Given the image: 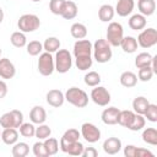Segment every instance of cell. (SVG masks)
I'll list each match as a JSON object with an SVG mask.
<instances>
[{
	"label": "cell",
	"instance_id": "f907efd6",
	"mask_svg": "<svg viewBox=\"0 0 157 157\" xmlns=\"http://www.w3.org/2000/svg\"><path fill=\"white\" fill-rule=\"evenodd\" d=\"M4 21V10L0 7V23Z\"/></svg>",
	"mask_w": 157,
	"mask_h": 157
},
{
	"label": "cell",
	"instance_id": "484cf974",
	"mask_svg": "<svg viewBox=\"0 0 157 157\" xmlns=\"http://www.w3.org/2000/svg\"><path fill=\"white\" fill-rule=\"evenodd\" d=\"M148 104H150V102H148V99H147L146 97L139 96V97H136V98L132 101V109H134L135 113L144 115V113L146 112Z\"/></svg>",
	"mask_w": 157,
	"mask_h": 157
},
{
	"label": "cell",
	"instance_id": "83f0119b",
	"mask_svg": "<svg viewBox=\"0 0 157 157\" xmlns=\"http://www.w3.org/2000/svg\"><path fill=\"white\" fill-rule=\"evenodd\" d=\"M11 153L13 157H26L29 153V146L26 142H16L12 145Z\"/></svg>",
	"mask_w": 157,
	"mask_h": 157
},
{
	"label": "cell",
	"instance_id": "6da1fadb",
	"mask_svg": "<svg viewBox=\"0 0 157 157\" xmlns=\"http://www.w3.org/2000/svg\"><path fill=\"white\" fill-rule=\"evenodd\" d=\"M92 54H93V59L97 63H101V64L108 63L113 56L112 45L107 42V39H103V38L97 39L93 44Z\"/></svg>",
	"mask_w": 157,
	"mask_h": 157
},
{
	"label": "cell",
	"instance_id": "4dcf8cb0",
	"mask_svg": "<svg viewBox=\"0 0 157 157\" xmlns=\"http://www.w3.org/2000/svg\"><path fill=\"white\" fill-rule=\"evenodd\" d=\"M10 42H11V44H12L13 47H16V48H23V47H26V44H27V38H26V36H25L23 32L16 31V32H13V33L11 34Z\"/></svg>",
	"mask_w": 157,
	"mask_h": 157
},
{
	"label": "cell",
	"instance_id": "277c9868",
	"mask_svg": "<svg viewBox=\"0 0 157 157\" xmlns=\"http://www.w3.org/2000/svg\"><path fill=\"white\" fill-rule=\"evenodd\" d=\"M40 26V20L37 15L33 13H25L22 15L17 21V27L23 33L34 32Z\"/></svg>",
	"mask_w": 157,
	"mask_h": 157
},
{
	"label": "cell",
	"instance_id": "d6a6232c",
	"mask_svg": "<svg viewBox=\"0 0 157 157\" xmlns=\"http://www.w3.org/2000/svg\"><path fill=\"white\" fill-rule=\"evenodd\" d=\"M145 124H146L145 117L141 115V114L135 113V115H134V118H132L130 125L128 126V129L131 130V131H139V130H142V129L145 128Z\"/></svg>",
	"mask_w": 157,
	"mask_h": 157
},
{
	"label": "cell",
	"instance_id": "ac0fdd59",
	"mask_svg": "<svg viewBox=\"0 0 157 157\" xmlns=\"http://www.w3.org/2000/svg\"><path fill=\"white\" fill-rule=\"evenodd\" d=\"M29 119L33 124H43L47 120V112L42 105H34L29 112Z\"/></svg>",
	"mask_w": 157,
	"mask_h": 157
},
{
	"label": "cell",
	"instance_id": "9c48e42d",
	"mask_svg": "<svg viewBox=\"0 0 157 157\" xmlns=\"http://www.w3.org/2000/svg\"><path fill=\"white\" fill-rule=\"evenodd\" d=\"M136 40L141 48H145V49L151 48V47L157 44V31L153 27L146 28V29L140 32Z\"/></svg>",
	"mask_w": 157,
	"mask_h": 157
},
{
	"label": "cell",
	"instance_id": "f546056e",
	"mask_svg": "<svg viewBox=\"0 0 157 157\" xmlns=\"http://www.w3.org/2000/svg\"><path fill=\"white\" fill-rule=\"evenodd\" d=\"M141 137H142L144 142L152 145V146H156L157 145V130H156V128H146L142 131Z\"/></svg>",
	"mask_w": 157,
	"mask_h": 157
},
{
	"label": "cell",
	"instance_id": "8fae6325",
	"mask_svg": "<svg viewBox=\"0 0 157 157\" xmlns=\"http://www.w3.org/2000/svg\"><path fill=\"white\" fill-rule=\"evenodd\" d=\"M80 134L90 144H94L101 139V130L92 123H83L81 125Z\"/></svg>",
	"mask_w": 157,
	"mask_h": 157
},
{
	"label": "cell",
	"instance_id": "8992f818",
	"mask_svg": "<svg viewBox=\"0 0 157 157\" xmlns=\"http://www.w3.org/2000/svg\"><path fill=\"white\" fill-rule=\"evenodd\" d=\"M124 37V29L123 26L119 22H110L107 28V42L112 47H119L120 42Z\"/></svg>",
	"mask_w": 157,
	"mask_h": 157
},
{
	"label": "cell",
	"instance_id": "681fc988",
	"mask_svg": "<svg viewBox=\"0 0 157 157\" xmlns=\"http://www.w3.org/2000/svg\"><path fill=\"white\" fill-rule=\"evenodd\" d=\"M7 94V85L5 81L0 80V99H2Z\"/></svg>",
	"mask_w": 157,
	"mask_h": 157
},
{
	"label": "cell",
	"instance_id": "d6986e66",
	"mask_svg": "<svg viewBox=\"0 0 157 157\" xmlns=\"http://www.w3.org/2000/svg\"><path fill=\"white\" fill-rule=\"evenodd\" d=\"M137 9L141 15L145 17L151 16L156 11V1L155 0H139L137 1Z\"/></svg>",
	"mask_w": 157,
	"mask_h": 157
},
{
	"label": "cell",
	"instance_id": "5b68a950",
	"mask_svg": "<svg viewBox=\"0 0 157 157\" xmlns=\"http://www.w3.org/2000/svg\"><path fill=\"white\" fill-rule=\"evenodd\" d=\"M22 123H23V114H22V112L17 110V109H12L7 113H4L0 117V125L4 129H6V128L18 129Z\"/></svg>",
	"mask_w": 157,
	"mask_h": 157
},
{
	"label": "cell",
	"instance_id": "c3c4849f",
	"mask_svg": "<svg viewBox=\"0 0 157 157\" xmlns=\"http://www.w3.org/2000/svg\"><path fill=\"white\" fill-rule=\"evenodd\" d=\"M136 157H155V155L150 150H147V148L137 147V150H136Z\"/></svg>",
	"mask_w": 157,
	"mask_h": 157
},
{
	"label": "cell",
	"instance_id": "f35d334b",
	"mask_svg": "<svg viewBox=\"0 0 157 157\" xmlns=\"http://www.w3.org/2000/svg\"><path fill=\"white\" fill-rule=\"evenodd\" d=\"M50 134H52V129L48 126V125H45L44 123L43 124H39L37 128H36V134H34V136L38 139V140H45L47 137H49L50 136Z\"/></svg>",
	"mask_w": 157,
	"mask_h": 157
},
{
	"label": "cell",
	"instance_id": "db71d44e",
	"mask_svg": "<svg viewBox=\"0 0 157 157\" xmlns=\"http://www.w3.org/2000/svg\"><path fill=\"white\" fill-rule=\"evenodd\" d=\"M0 139H1V131H0Z\"/></svg>",
	"mask_w": 157,
	"mask_h": 157
},
{
	"label": "cell",
	"instance_id": "f5cc1de1",
	"mask_svg": "<svg viewBox=\"0 0 157 157\" xmlns=\"http://www.w3.org/2000/svg\"><path fill=\"white\" fill-rule=\"evenodd\" d=\"M1 53H2V52H1V48H0V56H1Z\"/></svg>",
	"mask_w": 157,
	"mask_h": 157
},
{
	"label": "cell",
	"instance_id": "816d5d0a",
	"mask_svg": "<svg viewBox=\"0 0 157 157\" xmlns=\"http://www.w3.org/2000/svg\"><path fill=\"white\" fill-rule=\"evenodd\" d=\"M31 1H33V2H39V1H42V0H31Z\"/></svg>",
	"mask_w": 157,
	"mask_h": 157
},
{
	"label": "cell",
	"instance_id": "ffe728a7",
	"mask_svg": "<svg viewBox=\"0 0 157 157\" xmlns=\"http://www.w3.org/2000/svg\"><path fill=\"white\" fill-rule=\"evenodd\" d=\"M1 140L5 145L12 146L18 140V131L15 128H6L1 131Z\"/></svg>",
	"mask_w": 157,
	"mask_h": 157
},
{
	"label": "cell",
	"instance_id": "ba28073f",
	"mask_svg": "<svg viewBox=\"0 0 157 157\" xmlns=\"http://www.w3.org/2000/svg\"><path fill=\"white\" fill-rule=\"evenodd\" d=\"M92 49H93V44L88 40V39H77L74 44V56L75 59H86V58H91L92 56Z\"/></svg>",
	"mask_w": 157,
	"mask_h": 157
},
{
	"label": "cell",
	"instance_id": "8d00e7d4",
	"mask_svg": "<svg viewBox=\"0 0 157 157\" xmlns=\"http://www.w3.org/2000/svg\"><path fill=\"white\" fill-rule=\"evenodd\" d=\"M26 48H27V53L32 56H37L42 53L43 50V44L39 42V40H31L29 43L26 44Z\"/></svg>",
	"mask_w": 157,
	"mask_h": 157
},
{
	"label": "cell",
	"instance_id": "603a6c76",
	"mask_svg": "<svg viewBox=\"0 0 157 157\" xmlns=\"http://www.w3.org/2000/svg\"><path fill=\"white\" fill-rule=\"evenodd\" d=\"M120 47L125 53L131 54V53H135L137 50L139 44H137V40L135 37L128 36V37H123V39L120 42Z\"/></svg>",
	"mask_w": 157,
	"mask_h": 157
},
{
	"label": "cell",
	"instance_id": "7dc6e473",
	"mask_svg": "<svg viewBox=\"0 0 157 157\" xmlns=\"http://www.w3.org/2000/svg\"><path fill=\"white\" fill-rule=\"evenodd\" d=\"M82 156L83 157H97L98 151L94 147H85L82 151Z\"/></svg>",
	"mask_w": 157,
	"mask_h": 157
},
{
	"label": "cell",
	"instance_id": "4316f807",
	"mask_svg": "<svg viewBox=\"0 0 157 157\" xmlns=\"http://www.w3.org/2000/svg\"><path fill=\"white\" fill-rule=\"evenodd\" d=\"M70 33L75 39H83L87 36V27L83 23L76 22L71 26L70 28Z\"/></svg>",
	"mask_w": 157,
	"mask_h": 157
},
{
	"label": "cell",
	"instance_id": "836d02e7",
	"mask_svg": "<svg viewBox=\"0 0 157 157\" xmlns=\"http://www.w3.org/2000/svg\"><path fill=\"white\" fill-rule=\"evenodd\" d=\"M43 49L48 53H55L60 49V40L56 37H48L43 43Z\"/></svg>",
	"mask_w": 157,
	"mask_h": 157
},
{
	"label": "cell",
	"instance_id": "30bf717a",
	"mask_svg": "<svg viewBox=\"0 0 157 157\" xmlns=\"http://www.w3.org/2000/svg\"><path fill=\"white\" fill-rule=\"evenodd\" d=\"M91 99L93 101L94 104L99 105V107H105L110 103V93L109 91L103 87V86H94V88H92L91 91Z\"/></svg>",
	"mask_w": 157,
	"mask_h": 157
},
{
	"label": "cell",
	"instance_id": "7402d4cb",
	"mask_svg": "<svg viewBox=\"0 0 157 157\" xmlns=\"http://www.w3.org/2000/svg\"><path fill=\"white\" fill-rule=\"evenodd\" d=\"M147 20L144 15L141 13H135L129 18V27L134 31H141L146 27Z\"/></svg>",
	"mask_w": 157,
	"mask_h": 157
},
{
	"label": "cell",
	"instance_id": "d590c367",
	"mask_svg": "<svg viewBox=\"0 0 157 157\" xmlns=\"http://www.w3.org/2000/svg\"><path fill=\"white\" fill-rule=\"evenodd\" d=\"M83 81L87 86L90 87H94V86H98L101 83V75L96 71H88L85 77H83Z\"/></svg>",
	"mask_w": 157,
	"mask_h": 157
},
{
	"label": "cell",
	"instance_id": "7c38bea8",
	"mask_svg": "<svg viewBox=\"0 0 157 157\" xmlns=\"http://www.w3.org/2000/svg\"><path fill=\"white\" fill-rule=\"evenodd\" d=\"M80 136H81V134H80V131H78L77 129H69V130H66V131L63 134L61 139H60V150H61L63 152H65V150H66L71 144L78 141Z\"/></svg>",
	"mask_w": 157,
	"mask_h": 157
},
{
	"label": "cell",
	"instance_id": "f6af8a7d",
	"mask_svg": "<svg viewBox=\"0 0 157 157\" xmlns=\"http://www.w3.org/2000/svg\"><path fill=\"white\" fill-rule=\"evenodd\" d=\"M75 64H76V67L81 71H86L88 70L92 64H93V58H86V59H75Z\"/></svg>",
	"mask_w": 157,
	"mask_h": 157
},
{
	"label": "cell",
	"instance_id": "d4e9b609",
	"mask_svg": "<svg viewBox=\"0 0 157 157\" xmlns=\"http://www.w3.org/2000/svg\"><path fill=\"white\" fill-rule=\"evenodd\" d=\"M77 12H78L77 5L71 0H66L63 13H61V17H64L65 20H72L77 16Z\"/></svg>",
	"mask_w": 157,
	"mask_h": 157
},
{
	"label": "cell",
	"instance_id": "4fadbf2b",
	"mask_svg": "<svg viewBox=\"0 0 157 157\" xmlns=\"http://www.w3.org/2000/svg\"><path fill=\"white\" fill-rule=\"evenodd\" d=\"M45 99H47V103L54 108H59L64 104L65 102V94L60 91V90H50L48 91L47 96H45Z\"/></svg>",
	"mask_w": 157,
	"mask_h": 157
},
{
	"label": "cell",
	"instance_id": "f1b7e54d",
	"mask_svg": "<svg viewBox=\"0 0 157 157\" xmlns=\"http://www.w3.org/2000/svg\"><path fill=\"white\" fill-rule=\"evenodd\" d=\"M134 115H135V112L134 110H120L119 114H118V121H117V124H119V125H121V126H124V128L128 129V126L130 125Z\"/></svg>",
	"mask_w": 157,
	"mask_h": 157
},
{
	"label": "cell",
	"instance_id": "44dd1931",
	"mask_svg": "<svg viewBox=\"0 0 157 157\" xmlns=\"http://www.w3.org/2000/svg\"><path fill=\"white\" fill-rule=\"evenodd\" d=\"M115 15V10L112 5L109 4H104L99 7L98 10V18L102 21V22H110L113 20Z\"/></svg>",
	"mask_w": 157,
	"mask_h": 157
},
{
	"label": "cell",
	"instance_id": "e575fe53",
	"mask_svg": "<svg viewBox=\"0 0 157 157\" xmlns=\"http://www.w3.org/2000/svg\"><path fill=\"white\" fill-rule=\"evenodd\" d=\"M43 144H44V147H45L48 156H54L59 150V142L54 137H50V136L47 137L45 140H43Z\"/></svg>",
	"mask_w": 157,
	"mask_h": 157
},
{
	"label": "cell",
	"instance_id": "9a60e30c",
	"mask_svg": "<svg viewBox=\"0 0 157 157\" xmlns=\"http://www.w3.org/2000/svg\"><path fill=\"white\" fill-rule=\"evenodd\" d=\"M103 151L107 153V155H117L120 150H121V141L118 139V137H108L104 140L103 142Z\"/></svg>",
	"mask_w": 157,
	"mask_h": 157
},
{
	"label": "cell",
	"instance_id": "52a82bcc",
	"mask_svg": "<svg viewBox=\"0 0 157 157\" xmlns=\"http://www.w3.org/2000/svg\"><path fill=\"white\" fill-rule=\"evenodd\" d=\"M38 71L40 75L43 76H50L54 70H55V64H54V58L52 55V53L44 52L42 54H39V59H38Z\"/></svg>",
	"mask_w": 157,
	"mask_h": 157
},
{
	"label": "cell",
	"instance_id": "ee69618b",
	"mask_svg": "<svg viewBox=\"0 0 157 157\" xmlns=\"http://www.w3.org/2000/svg\"><path fill=\"white\" fill-rule=\"evenodd\" d=\"M32 151H33V155L36 157H48V153L45 151V147H44V144L42 140L34 142L33 147H32Z\"/></svg>",
	"mask_w": 157,
	"mask_h": 157
},
{
	"label": "cell",
	"instance_id": "1f68e13d",
	"mask_svg": "<svg viewBox=\"0 0 157 157\" xmlns=\"http://www.w3.org/2000/svg\"><path fill=\"white\" fill-rule=\"evenodd\" d=\"M152 55L150 53H140L137 54V56L135 58V66L137 69L140 67H145V66H151V63H152Z\"/></svg>",
	"mask_w": 157,
	"mask_h": 157
},
{
	"label": "cell",
	"instance_id": "7a4b0ae2",
	"mask_svg": "<svg viewBox=\"0 0 157 157\" xmlns=\"http://www.w3.org/2000/svg\"><path fill=\"white\" fill-rule=\"evenodd\" d=\"M65 101L76 108H85L88 104V94L78 87H70L65 92Z\"/></svg>",
	"mask_w": 157,
	"mask_h": 157
},
{
	"label": "cell",
	"instance_id": "e0dca14e",
	"mask_svg": "<svg viewBox=\"0 0 157 157\" xmlns=\"http://www.w3.org/2000/svg\"><path fill=\"white\" fill-rule=\"evenodd\" d=\"M119 109L117 107H108L102 112V121L105 125H115L118 121V114H119Z\"/></svg>",
	"mask_w": 157,
	"mask_h": 157
},
{
	"label": "cell",
	"instance_id": "cb8c5ba5",
	"mask_svg": "<svg viewBox=\"0 0 157 157\" xmlns=\"http://www.w3.org/2000/svg\"><path fill=\"white\" fill-rule=\"evenodd\" d=\"M119 81H120L121 86H124L126 88H131V87H135L136 86V83H137V76L132 71H124L120 75Z\"/></svg>",
	"mask_w": 157,
	"mask_h": 157
},
{
	"label": "cell",
	"instance_id": "bcb514c9",
	"mask_svg": "<svg viewBox=\"0 0 157 157\" xmlns=\"http://www.w3.org/2000/svg\"><path fill=\"white\" fill-rule=\"evenodd\" d=\"M136 150L137 147L134 145H126L124 147V155L125 157H136Z\"/></svg>",
	"mask_w": 157,
	"mask_h": 157
},
{
	"label": "cell",
	"instance_id": "5bb4252c",
	"mask_svg": "<svg viewBox=\"0 0 157 157\" xmlns=\"http://www.w3.org/2000/svg\"><path fill=\"white\" fill-rule=\"evenodd\" d=\"M16 74V67L7 58H0V77L9 80L12 78Z\"/></svg>",
	"mask_w": 157,
	"mask_h": 157
},
{
	"label": "cell",
	"instance_id": "2e32d148",
	"mask_svg": "<svg viewBox=\"0 0 157 157\" xmlns=\"http://www.w3.org/2000/svg\"><path fill=\"white\" fill-rule=\"evenodd\" d=\"M134 7H135L134 0H118L114 10L120 17H126L132 12Z\"/></svg>",
	"mask_w": 157,
	"mask_h": 157
},
{
	"label": "cell",
	"instance_id": "60d3db41",
	"mask_svg": "<svg viewBox=\"0 0 157 157\" xmlns=\"http://www.w3.org/2000/svg\"><path fill=\"white\" fill-rule=\"evenodd\" d=\"M65 2H66V0H50V2H49L50 12L54 13V15L61 16L64 6H65Z\"/></svg>",
	"mask_w": 157,
	"mask_h": 157
},
{
	"label": "cell",
	"instance_id": "3957f363",
	"mask_svg": "<svg viewBox=\"0 0 157 157\" xmlns=\"http://www.w3.org/2000/svg\"><path fill=\"white\" fill-rule=\"evenodd\" d=\"M55 70L59 74H66L72 66V56L67 49H58L54 58Z\"/></svg>",
	"mask_w": 157,
	"mask_h": 157
},
{
	"label": "cell",
	"instance_id": "b9f144b4",
	"mask_svg": "<svg viewBox=\"0 0 157 157\" xmlns=\"http://www.w3.org/2000/svg\"><path fill=\"white\" fill-rule=\"evenodd\" d=\"M83 145L82 142L80 141H76L74 144H71L66 150H65V153L70 155V156H82V151H83Z\"/></svg>",
	"mask_w": 157,
	"mask_h": 157
},
{
	"label": "cell",
	"instance_id": "7bdbcfd3",
	"mask_svg": "<svg viewBox=\"0 0 157 157\" xmlns=\"http://www.w3.org/2000/svg\"><path fill=\"white\" fill-rule=\"evenodd\" d=\"M144 117L151 121V123H156L157 121V105L153 104V103H150L146 112L144 113Z\"/></svg>",
	"mask_w": 157,
	"mask_h": 157
},
{
	"label": "cell",
	"instance_id": "74e56055",
	"mask_svg": "<svg viewBox=\"0 0 157 157\" xmlns=\"http://www.w3.org/2000/svg\"><path fill=\"white\" fill-rule=\"evenodd\" d=\"M18 130L23 137H33L36 134V126L33 125V123H22Z\"/></svg>",
	"mask_w": 157,
	"mask_h": 157
},
{
	"label": "cell",
	"instance_id": "ab89813d",
	"mask_svg": "<svg viewBox=\"0 0 157 157\" xmlns=\"http://www.w3.org/2000/svg\"><path fill=\"white\" fill-rule=\"evenodd\" d=\"M155 72L152 70L151 66H145V67H140L139 72H137V80L142 81V82H147L153 77Z\"/></svg>",
	"mask_w": 157,
	"mask_h": 157
}]
</instances>
